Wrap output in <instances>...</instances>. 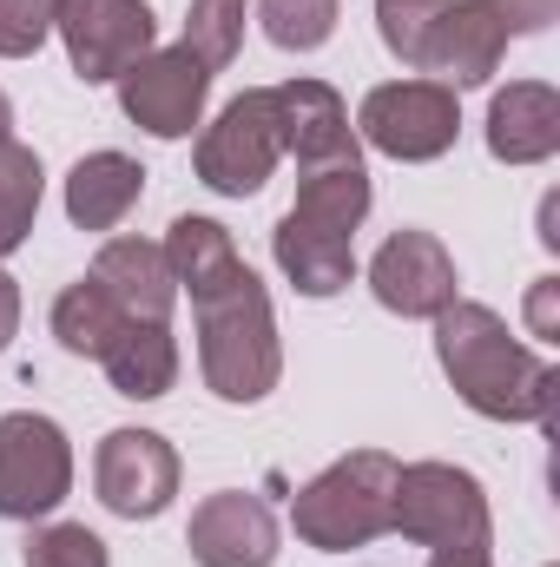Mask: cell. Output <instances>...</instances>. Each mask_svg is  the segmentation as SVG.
Masks as SVG:
<instances>
[{
	"label": "cell",
	"instance_id": "8992f818",
	"mask_svg": "<svg viewBox=\"0 0 560 567\" xmlns=\"http://www.w3.org/2000/svg\"><path fill=\"white\" fill-rule=\"evenodd\" d=\"M356 126H363V140L376 145L383 158L428 165V158H442L455 145V133H462V100L442 80H390V86H370L363 93Z\"/></svg>",
	"mask_w": 560,
	"mask_h": 567
},
{
	"label": "cell",
	"instance_id": "d6a6232c",
	"mask_svg": "<svg viewBox=\"0 0 560 567\" xmlns=\"http://www.w3.org/2000/svg\"><path fill=\"white\" fill-rule=\"evenodd\" d=\"M13 140V106H7V93H0V145Z\"/></svg>",
	"mask_w": 560,
	"mask_h": 567
},
{
	"label": "cell",
	"instance_id": "603a6c76",
	"mask_svg": "<svg viewBox=\"0 0 560 567\" xmlns=\"http://www.w3.org/2000/svg\"><path fill=\"white\" fill-rule=\"evenodd\" d=\"M40 192H46V172H40V152L20 140L0 145V258H13L40 218Z\"/></svg>",
	"mask_w": 560,
	"mask_h": 567
},
{
	"label": "cell",
	"instance_id": "d4e9b609",
	"mask_svg": "<svg viewBox=\"0 0 560 567\" xmlns=\"http://www.w3.org/2000/svg\"><path fill=\"white\" fill-rule=\"evenodd\" d=\"M336 13H343L336 0H258V20L283 53H317L336 33Z\"/></svg>",
	"mask_w": 560,
	"mask_h": 567
},
{
	"label": "cell",
	"instance_id": "7c38bea8",
	"mask_svg": "<svg viewBox=\"0 0 560 567\" xmlns=\"http://www.w3.org/2000/svg\"><path fill=\"white\" fill-rule=\"evenodd\" d=\"M508 40H515V33H508V13H501L495 0H448L442 20H435V33H428L422 73H435L448 93L488 86L495 66L508 60Z\"/></svg>",
	"mask_w": 560,
	"mask_h": 567
},
{
	"label": "cell",
	"instance_id": "f1b7e54d",
	"mask_svg": "<svg viewBox=\"0 0 560 567\" xmlns=\"http://www.w3.org/2000/svg\"><path fill=\"white\" fill-rule=\"evenodd\" d=\"M528 337H541V343L560 337V278L528 284Z\"/></svg>",
	"mask_w": 560,
	"mask_h": 567
},
{
	"label": "cell",
	"instance_id": "83f0119b",
	"mask_svg": "<svg viewBox=\"0 0 560 567\" xmlns=\"http://www.w3.org/2000/svg\"><path fill=\"white\" fill-rule=\"evenodd\" d=\"M60 0H0V60H33L53 33Z\"/></svg>",
	"mask_w": 560,
	"mask_h": 567
},
{
	"label": "cell",
	"instance_id": "4316f807",
	"mask_svg": "<svg viewBox=\"0 0 560 567\" xmlns=\"http://www.w3.org/2000/svg\"><path fill=\"white\" fill-rule=\"evenodd\" d=\"M20 567H113V555L86 522H46V528L27 535Z\"/></svg>",
	"mask_w": 560,
	"mask_h": 567
},
{
	"label": "cell",
	"instance_id": "5b68a950",
	"mask_svg": "<svg viewBox=\"0 0 560 567\" xmlns=\"http://www.w3.org/2000/svg\"><path fill=\"white\" fill-rule=\"evenodd\" d=\"M73 495V442L40 410L0 416V515L7 522H46Z\"/></svg>",
	"mask_w": 560,
	"mask_h": 567
},
{
	"label": "cell",
	"instance_id": "484cf974",
	"mask_svg": "<svg viewBox=\"0 0 560 567\" xmlns=\"http://www.w3.org/2000/svg\"><path fill=\"white\" fill-rule=\"evenodd\" d=\"M442 7L448 0H376V33L409 73H422V60H428V33H435Z\"/></svg>",
	"mask_w": 560,
	"mask_h": 567
},
{
	"label": "cell",
	"instance_id": "1f68e13d",
	"mask_svg": "<svg viewBox=\"0 0 560 567\" xmlns=\"http://www.w3.org/2000/svg\"><path fill=\"white\" fill-rule=\"evenodd\" d=\"M428 567H495V555H428Z\"/></svg>",
	"mask_w": 560,
	"mask_h": 567
},
{
	"label": "cell",
	"instance_id": "3957f363",
	"mask_svg": "<svg viewBox=\"0 0 560 567\" xmlns=\"http://www.w3.org/2000/svg\"><path fill=\"white\" fill-rule=\"evenodd\" d=\"M396 475H403V462H396L390 449H350L343 462H330L323 475H310V482L290 495V528H297V542L317 548V555L370 548L376 535H390Z\"/></svg>",
	"mask_w": 560,
	"mask_h": 567
},
{
	"label": "cell",
	"instance_id": "ffe728a7",
	"mask_svg": "<svg viewBox=\"0 0 560 567\" xmlns=\"http://www.w3.org/2000/svg\"><path fill=\"white\" fill-rule=\"evenodd\" d=\"M100 370L133 403L172 396V383H178V337H172V323H126L113 337V350L100 357Z\"/></svg>",
	"mask_w": 560,
	"mask_h": 567
},
{
	"label": "cell",
	"instance_id": "e0dca14e",
	"mask_svg": "<svg viewBox=\"0 0 560 567\" xmlns=\"http://www.w3.org/2000/svg\"><path fill=\"white\" fill-rule=\"evenodd\" d=\"M271 258H278V271L303 297H336V290H350V278H356V238L350 231H330V225H310L297 212L278 218Z\"/></svg>",
	"mask_w": 560,
	"mask_h": 567
},
{
	"label": "cell",
	"instance_id": "6da1fadb",
	"mask_svg": "<svg viewBox=\"0 0 560 567\" xmlns=\"http://www.w3.org/2000/svg\"><path fill=\"white\" fill-rule=\"evenodd\" d=\"M435 363L455 383V396L488 416V423H554V396H560V370L528 350L501 310L455 297L435 317Z\"/></svg>",
	"mask_w": 560,
	"mask_h": 567
},
{
	"label": "cell",
	"instance_id": "44dd1931",
	"mask_svg": "<svg viewBox=\"0 0 560 567\" xmlns=\"http://www.w3.org/2000/svg\"><path fill=\"white\" fill-rule=\"evenodd\" d=\"M370 172H363V152H343V158H317V165H303V178H297V218H310V225H330V231H350L356 238V225L370 218Z\"/></svg>",
	"mask_w": 560,
	"mask_h": 567
},
{
	"label": "cell",
	"instance_id": "d6986e66",
	"mask_svg": "<svg viewBox=\"0 0 560 567\" xmlns=\"http://www.w3.org/2000/svg\"><path fill=\"white\" fill-rule=\"evenodd\" d=\"M165 265H172V284L178 290H191V303L198 297H211V290H225V284L245 271V258H238V238L218 225V218H172V231H165Z\"/></svg>",
	"mask_w": 560,
	"mask_h": 567
},
{
	"label": "cell",
	"instance_id": "9c48e42d",
	"mask_svg": "<svg viewBox=\"0 0 560 567\" xmlns=\"http://www.w3.org/2000/svg\"><path fill=\"white\" fill-rule=\"evenodd\" d=\"M53 33L66 40V60L86 86L120 80L139 53L158 47V20L145 0H60Z\"/></svg>",
	"mask_w": 560,
	"mask_h": 567
},
{
	"label": "cell",
	"instance_id": "7402d4cb",
	"mask_svg": "<svg viewBox=\"0 0 560 567\" xmlns=\"http://www.w3.org/2000/svg\"><path fill=\"white\" fill-rule=\"evenodd\" d=\"M126 330V317L113 310V297L100 290L93 278H80V284H66L60 297H53V337L73 350V357H106L113 350V337Z\"/></svg>",
	"mask_w": 560,
	"mask_h": 567
},
{
	"label": "cell",
	"instance_id": "4fadbf2b",
	"mask_svg": "<svg viewBox=\"0 0 560 567\" xmlns=\"http://www.w3.org/2000/svg\"><path fill=\"white\" fill-rule=\"evenodd\" d=\"M278 515L245 495V488H218L191 508V528H185V548L198 567H271L278 561Z\"/></svg>",
	"mask_w": 560,
	"mask_h": 567
},
{
	"label": "cell",
	"instance_id": "4dcf8cb0",
	"mask_svg": "<svg viewBox=\"0 0 560 567\" xmlns=\"http://www.w3.org/2000/svg\"><path fill=\"white\" fill-rule=\"evenodd\" d=\"M13 330H20V284L0 271V350L13 343Z\"/></svg>",
	"mask_w": 560,
	"mask_h": 567
},
{
	"label": "cell",
	"instance_id": "ba28073f",
	"mask_svg": "<svg viewBox=\"0 0 560 567\" xmlns=\"http://www.w3.org/2000/svg\"><path fill=\"white\" fill-rule=\"evenodd\" d=\"M113 86H120V113L152 140H191V126L205 120V100H211V73L185 47L139 53Z\"/></svg>",
	"mask_w": 560,
	"mask_h": 567
},
{
	"label": "cell",
	"instance_id": "9a60e30c",
	"mask_svg": "<svg viewBox=\"0 0 560 567\" xmlns=\"http://www.w3.org/2000/svg\"><path fill=\"white\" fill-rule=\"evenodd\" d=\"M488 152L501 165H548L560 152V93L548 80H508L488 100Z\"/></svg>",
	"mask_w": 560,
	"mask_h": 567
},
{
	"label": "cell",
	"instance_id": "f546056e",
	"mask_svg": "<svg viewBox=\"0 0 560 567\" xmlns=\"http://www.w3.org/2000/svg\"><path fill=\"white\" fill-rule=\"evenodd\" d=\"M495 7L508 13V33H515V40H521V33H541L560 13V0H495Z\"/></svg>",
	"mask_w": 560,
	"mask_h": 567
},
{
	"label": "cell",
	"instance_id": "5bb4252c",
	"mask_svg": "<svg viewBox=\"0 0 560 567\" xmlns=\"http://www.w3.org/2000/svg\"><path fill=\"white\" fill-rule=\"evenodd\" d=\"M86 278L113 297V310L126 323H172L178 284H172V265H165V251L152 238H106Z\"/></svg>",
	"mask_w": 560,
	"mask_h": 567
},
{
	"label": "cell",
	"instance_id": "7a4b0ae2",
	"mask_svg": "<svg viewBox=\"0 0 560 567\" xmlns=\"http://www.w3.org/2000/svg\"><path fill=\"white\" fill-rule=\"evenodd\" d=\"M198 310V370L205 390L218 403H265L283 377V343L278 317H271V290L245 265L238 278L211 297L191 303Z\"/></svg>",
	"mask_w": 560,
	"mask_h": 567
},
{
	"label": "cell",
	"instance_id": "277c9868",
	"mask_svg": "<svg viewBox=\"0 0 560 567\" xmlns=\"http://www.w3.org/2000/svg\"><path fill=\"white\" fill-rule=\"evenodd\" d=\"M390 535L416 542L428 555H488L495 548V515H488L481 482L462 462H409L396 475Z\"/></svg>",
	"mask_w": 560,
	"mask_h": 567
},
{
	"label": "cell",
	"instance_id": "52a82bcc",
	"mask_svg": "<svg viewBox=\"0 0 560 567\" xmlns=\"http://www.w3.org/2000/svg\"><path fill=\"white\" fill-rule=\"evenodd\" d=\"M283 140H278V113H271V86L238 93L205 133H198V178L218 198H258L265 178L278 172Z\"/></svg>",
	"mask_w": 560,
	"mask_h": 567
},
{
	"label": "cell",
	"instance_id": "2e32d148",
	"mask_svg": "<svg viewBox=\"0 0 560 567\" xmlns=\"http://www.w3.org/2000/svg\"><path fill=\"white\" fill-rule=\"evenodd\" d=\"M271 113H278L283 152H297V165H317V158H343V152H356L350 106H343V93L323 86V80H283V86H271Z\"/></svg>",
	"mask_w": 560,
	"mask_h": 567
},
{
	"label": "cell",
	"instance_id": "8fae6325",
	"mask_svg": "<svg viewBox=\"0 0 560 567\" xmlns=\"http://www.w3.org/2000/svg\"><path fill=\"white\" fill-rule=\"evenodd\" d=\"M370 290L383 310L396 317H442L462 290H455V258L435 231H390L383 251L370 258Z\"/></svg>",
	"mask_w": 560,
	"mask_h": 567
},
{
	"label": "cell",
	"instance_id": "ac0fdd59",
	"mask_svg": "<svg viewBox=\"0 0 560 567\" xmlns=\"http://www.w3.org/2000/svg\"><path fill=\"white\" fill-rule=\"evenodd\" d=\"M145 198V165L126 152H86L66 172V218L80 231H113L126 225V212Z\"/></svg>",
	"mask_w": 560,
	"mask_h": 567
},
{
	"label": "cell",
	"instance_id": "30bf717a",
	"mask_svg": "<svg viewBox=\"0 0 560 567\" xmlns=\"http://www.w3.org/2000/svg\"><path fill=\"white\" fill-rule=\"evenodd\" d=\"M93 488L120 522H152L178 495V449L158 429H113L93 449Z\"/></svg>",
	"mask_w": 560,
	"mask_h": 567
},
{
	"label": "cell",
	"instance_id": "cb8c5ba5",
	"mask_svg": "<svg viewBox=\"0 0 560 567\" xmlns=\"http://www.w3.org/2000/svg\"><path fill=\"white\" fill-rule=\"evenodd\" d=\"M245 13H251V0H191L178 47H185L205 73H225V66L238 60V47H245Z\"/></svg>",
	"mask_w": 560,
	"mask_h": 567
}]
</instances>
